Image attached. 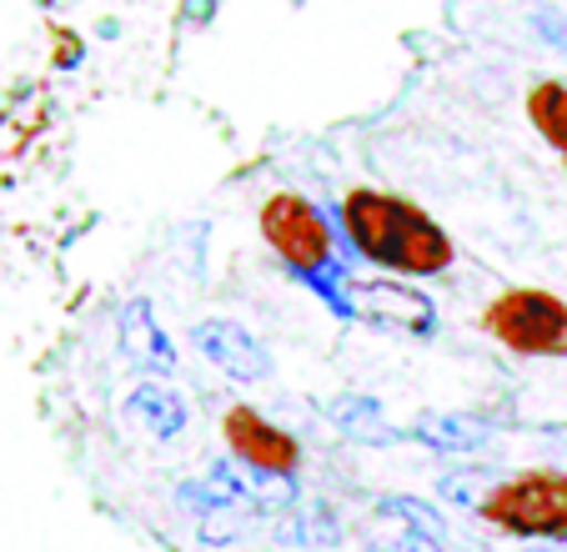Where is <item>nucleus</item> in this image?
Wrapping results in <instances>:
<instances>
[{"mask_svg":"<svg viewBox=\"0 0 567 552\" xmlns=\"http://www.w3.org/2000/svg\"><path fill=\"white\" fill-rule=\"evenodd\" d=\"M347 236L362 256H372L377 266L402 276H432L452 262V246L417 206L392 202L377 192L347 196Z\"/></svg>","mask_w":567,"mask_h":552,"instance_id":"nucleus-1","label":"nucleus"},{"mask_svg":"<svg viewBox=\"0 0 567 552\" xmlns=\"http://www.w3.org/2000/svg\"><path fill=\"white\" fill-rule=\"evenodd\" d=\"M482 512L497 528L517 532V538H567V478L563 472H527L513 478L482 502Z\"/></svg>","mask_w":567,"mask_h":552,"instance_id":"nucleus-2","label":"nucleus"},{"mask_svg":"<svg viewBox=\"0 0 567 552\" xmlns=\"http://www.w3.org/2000/svg\"><path fill=\"white\" fill-rule=\"evenodd\" d=\"M487 331L527 357H563L567 351V307L547 292H507L487 311Z\"/></svg>","mask_w":567,"mask_h":552,"instance_id":"nucleus-3","label":"nucleus"},{"mask_svg":"<svg viewBox=\"0 0 567 552\" xmlns=\"http://www.w3.org/2000/svg\"><path fill=\"white\" fill-rule=\"evenodd\" d=\"M261 232H267V242L277 246L291 272L321 276L332 266V256H327V226H321V216L311 212L301 196H277V202H267Z\"/></svg>","mask_w":567,"mask_h":552,"instance_id":"nucleus-4","label":"nucleus"},{"mask_svg":"<svg viewBox=\"0 0 567 552\" xmlns=\"http://www.w3.org/2000/svg\"><path fill=\"white\" fill-rule=\"evenodd\" d=\"M442 542H447V528L417 498H386L367 528L372 552H442Z\"/></svg>","mask_w":567,"mask_h":552,"instance_id":"nucleus-5","label":"nucleus"},{"mask_svg":"<svg viewBox=\"0 0 567 552\" xmlns=\"http://www.w3.org/2000/svg\"><path fill=\"white\" fill-rule=\"evenodd\" d=\"M192 341L202 347V357L212 361L216 372H226L231 382H267L271 377V351L247 327H236V321H221V317L196 321Z\"/></svg>","mask_w":567,"mask_h":552,"instance_id":"nucleus-6","label":"nucleus"},{"mask_svg":"<svg viewBox=\"0 0 567 552\" xmlns=\"http://www.w3.org/2000/svg\"><path fill=\"white\" fill-rule=\"evenodd\" d=\"M226 442L236 447V457H241L251 472L291 478V468H297V442H291L281 427L261 422L251 407H231V412H226Z\"/></svg>","mask_w":567,"mask_h":552,"instance_id":"nucleus-7","label":"nucleus"},{"mask_svg":"<svg viewBox=\"0 0 567 552\" xmlns=\"http://www.w3.org/2000/svg\"><path fill=\"white\" fill-rule=\"evenodd\" d=\"M116 337H121V357L136 361L141 372H176V347L166 337V327L156 321L151 301H126L116 321Z\"/></svg>","mask_w":567,"mask_h":552,"instance_id":"nucleus-8","label":"nucleus"},{"mask_svg":"<svg viewBox=\"0 0 567 552\" xmlns=\"http://www.w3.org/2000/svg\"><path fill=\"white\" fill-rule=\"evenodd\" d=\"M352 311L382 321V327L412 331V337H427L432 331V301L417 297V292H408V287H392V282H367V287H357Z\"/></svg>","mask_w":567,"mask_h":552,"instance_id":"nucleus-9","label":"nucleus"},{"mask_svg":"<svg viewBox=\"0 0 567 552\" xmlns=\"http://www.w3.org/2000/svg\"><path fill=\"white\" fill-rule=\"evenodd\" d=\"M126 417L146 437H156V442H172V437H182V427H186V402H182V392H172V387L141 382L136 392L126 397Z\"/></svg>","mask_w":567,"mask_h":552,"instance_id":"nucleus-10","label":"nucleus"},{"mask_svg":"<svg viewBox=\"0 0 567 552\" xmlns=\"http://www.w3.org/2000/svg\"><path fill=\"white\" fill-rule=\"evenodd\" d=\"M412 437L427 442L432 452H477L487 442V427L472 422V417H457V412H427L412 422Z\"/></svg>","mask_w":567,"mask_h":552,"instance_id":"nucleus-11","label":"nucleus"},{"mask_svg":"<svg viewBox=\"0 0 567 552\" xmlns=\"http://www.w3.org/2000/svg\"><path fill=\"white\" fill-rule=\"evenodd\" d=\"M327 417H332L347 437H362V442H392L386 417H382V407H377L372 397H357V392L337 397V402H327Z\"/></svg>","mask_w":567,"mask_h":552,"instance_id":"nucleus-12","label":"nucleus"},{"mask_svg":"<svg viewBox=\"0 0 567 552\" xmlns=\"http://www.w3.org/2000/svg\"><path fill=\"white\" fill-rule=\"evenodd\" d=\"M527 111H533V126L567 156V85H553V81L537 85L533 106H527Z\"/></svg>","mask_w":567,"mask_h":552,"instance_id":"nucleus-13","label":"nucleus"},{"mask_svg":"<svg viewBox=\"0 0 567 552\" xmlns=\"http://www.w3.org/2000/svg\"><path fill=\"white\" fill-rule=\"evenodd\" d=\"M533 21H537V31H543L547 41L563 45V51H567V21H557L553 11H533Z\"/></svg>","mask_w":567,"mask_h":552,"instance_id":"nucleus-14","label":"nucleus"}]
</instances>
